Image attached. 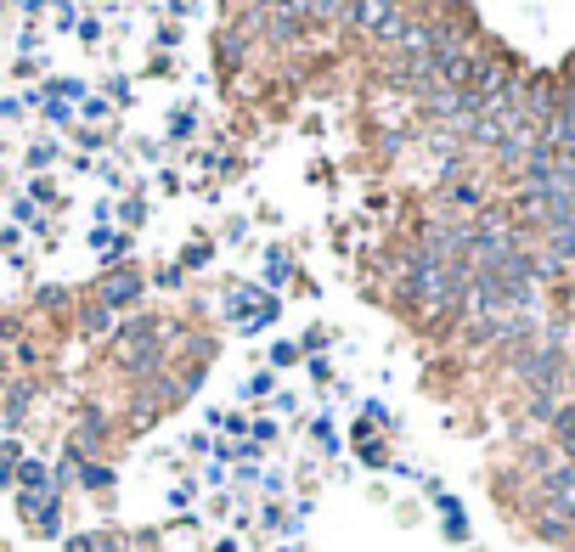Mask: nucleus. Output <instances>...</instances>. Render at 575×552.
<instances>
[{
  "mask_svg": "<svg viewBox=\"0 0 575 552\" xmlns=\"http://www.w3.org/2000/svg\"><path fill=\"white\" fill-rule=\"evenodd\" d=\"M463 271H452V266H435V260H417V271H412V299H417V311L423 316H446L457 299H463Z\"/></svg>",
  "mask_w": 575,
  "mask_h": 552,
  "instance_id": "obj_1",
  "label": "nucleus"
},
{
  "mask_svg": "<svg viewBox=\"0 0 575 552\" xmlns=\"http://www.w3.org/2000/svg\"><path fill=\"white\" fill-rule=\"evenodd\" d=\"M356 23L367 34H401V0H356Z\"/></svg>",
  "mask_w": 575,
  "mask_h": 552,
  "instance_id": "obj_2",
  "label": "nucleus"
},
{
  "mask_svg": "<svg viewBox=\"0 0 575 552\" xmlns=\"http://www.w3.org/2000/svg\"><path fill=\"white\" fill-rule=\"evenodd\" d=\"M547 490H553V501H558V513L575 519V463L553 468V474H547Z\"/></svg>",
  "mask_w": 575,
  "mask_h": 552,
  "instance_id": "obj_3",
  "label": "nucleus"
},
{
  "mask_svg": "<svg viewBox=\"0 0 575 552\" xmlns=\"http://www.w3.org/2000/svg\"><path fill=\"white\" fill-rule=\"evenodd\" d=\"M135 293H141V282H135V271H130V277H113L102 299H108V305H130V299H135Z\"/></svg>",
  "mask_w": 575,
  "mask_h": 552,
  "instance_id": "obj_4",
  "label": "nucleus"
},
{
  "mask_svg": "<svg viewBox=\"0 0 575 552\" xmlns=\"http://www.w3.org/2000/svg\"><path fill=\"white\" fill-rule=\"evenodd\" d=\"M558 440H564V445L575 451V412H569V407L558 412Z\"/></svg>",
  "mask_w": 575,
  "mask_h": 552,
  "instance_id": "obj_5",
  "label": "nucleus"
},
{
  "mask_svg": "<svg viewBox=\"0 0 575 552\" xmlns=\"http://www.w3.org/2000/svg\"><path fill=\"white\" fill-rule=\"evenodd\" d=\"M452 204H463V209H474V204H479V192H474V186H457V192H452Z\"/></svg>",
  "mask_w": 575,
  "mask_h": 552,
  "instance_id": "obj_6",
  "label": "nucleus"
},
{
  "mask_svg": "<svg viewBox=\"0 0 575 552\" xmlns=\"http://www.w3.org/2000/svg\"><path fill=\"white\" fill-rule=\"evenodd\" d=\"M23 485H45V468L40 463H23Z\"/></svg>",
  "mask_w": 575,
  "mask_h": 552,
  "instance_id": "obj_7",
  "label": "nucleus"
},
{
  "mask_svg": "<svg viewBox=\"0 0 575 552\" xmlns=\"http://www.w3.org/2000/svg\"><path fill=\"white\" fill-rule=\"evenodd\" d=\"M215 552H237V541H220V546H215Z\"/></svg>",
  "mask_w": 575,
  "mask_h": 552,
  "instance_id": "obj_8",
  "label": "nucleus"
},
{
  "mask_svg": "<svg viewBox=\"0 0 575 552\" xmlns=\"http://www.w3.org/2000/svg\"><path fill=\"white\" fill-rule=\"evenodd\" d=\"M265 7H276V0H265Z\"/></svg>",
  "mask_w": 575,
  "mask_h": 552,
  "instance_id": "obj_9",
  "label": "nucleus"
},
{
  "mask_svg": "<svg viewBox=\"0 0 575 552\" xmlns=\"http://www.w3.org/2000/svg\"><path fill=\"white\" fill-rule=\"evenodd\" d=\"M417 7H428V0H417Z\"/></svg>",
  "mask_w": 575,
  "mask_h": 552,
  "instance_id": "obj_10",
  "label": "nucleus"
}]
</instances>
